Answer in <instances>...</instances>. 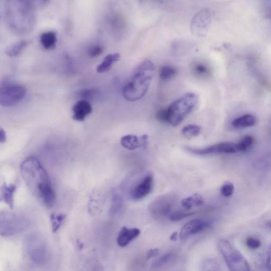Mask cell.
I'll list each match as a JSON object with an SVG mask.
<instances>
[{"label": "cell", "mask_w": 271, "mask_h": 271, "mask_svg": "<svg viewBox=\"0 0 271 271\" xmlns=\"http://www.w3.org/2000/svg\"><path fill=\"white\" fill-rule=\"evenodd\" d=\"M92 111V106L88 101L80 100L72 108L73 113L72 118L74 120L83 121L91 114Z\"/></svg>", "instance_id": "cell-14"}, {"label": "cell", "mask_w": 271, "mask_h": 271, "mask_svg": "<svg viewBox=\"0 0 271 271\" xmlns=\"http://www.w3.org/2000/svg\"><path fill=\"white\" fill-rule=\"evenodd\" d=\"M103 52H104V49H103L102 47L99 45H95L92 46L89 49L88 54L90 57L96 58L99 57L102 54Z\"/></svg>", "instance_id": "cell-32"}, {"label": "cell", "mask_w": 271, "mask_h": 271, "mask_svg": "<svg viewBox=\"0 0 271 271\" xmlns=\"http://www.w3.org/2000/svg\"><path fill=\"white\" fill-rule=\"evenodd\" d=\"M41 43L46 50H52L55 48L58 42L57 35L54 32H46L41 36Z\"/></svg>", "instance_id": "cell-19"}, {"label": "cell", "mask_w": 271, "mask_h": 271, "mask_svg": "<svg viewBox=\"0 0 271 271\" xmlns=\"http://www.w3.org/2000/svg\"><path fill=\"white\" fill-rule=\"evenodd\" d=\"M102 207V200L100 192L94 191L91 194L88 203V211L92 216H96Z\"/></svg>", "instance_id": "cell-17"}, {"label": "cell", "mask_w": 271, "mask_h": 271, "mask_svg": "<svg viewBox=\"0 0 271 271\" xmlns=\"http://www.w3.org/2000/svg\"><path fill=\"white\" fill-rule=\"evenodd\" d=\"M246 244L247 247L252 249L258 248L261 244L259 240L251 237L246 239Z\"/></svg>", "instance_id": "cell-34"}, {"label": "cell", "mask_w": 271, "mask_h": 271, "mask_svg": "<svg viewBox=\"0 0 271 271\" xmlns=\"http://www.w3.org/2000/svg\"><path fill=\"white\" fill-rule=\"evenodd\" d=\"M177 239V232H174L171 234L170 236V240L173 241H175Z\"/></svg>", "instance_id": "cell-39"}, {"label": "cell", "mask_w": 271, "mask_h": 271, "mask_svg": "<svg viewBox=\"0 0 271 271\" xmlns=\"http://www.w3.org/2000/svg\"><path fill=\"white\" fill-rule=\"evenodd\" d=\"M123 197L122 194L116 190L112 192L111 205L109 213L111 216H115L122 208Z\"/></svg>", "instance_id": "cell-22"}, {"label": "cell", "mask_w": 271, "mask_h": 271, "mask_svg": "<svg viewBox=\"0 0 271 271\" xmlns=\"http://www.w3.org/2000/svg\"><path fill=\"white\" fill-rule=\"evenodd\" d=\"M65 218H66V215L62 213H53L51 214L50 220L52 231L54 233L58 231Z\"/></svg>", "instance_id": "cell-25"}, {"label": "cell", "mask_w": 271, "mask_h": 271, "mask_svg": "<svg viewBox=\"0 0 271 271\" xmlns=\"http://www.w3.org/2000/svg\"><path fill=\"white\" fill-rule=\"evenodd\" d=\"M201 130V128L199 126L188 125L183 127L182 133L185 137L191 138L199 135Z\"/></svg>", "instance_id": "cell-27"}, {"label": "cell", "mask_w": 271, "mask_h": 271, "mask_svg": "<svg viewBox=\"0 0 271 271\" xmlns=\"http://www.w3.org/2000/svg\"><path fill=\"white\" fill-rule=\"evenodd\" d=\"M7 135L5 131L1 128L0 129V142L4 143L6 142Z\"/></svg>", "instance_id": "cell-38"}, {"label": "cell", "mask_w": 271, "mask_h": 271, "mask_svg": "<svg viewBox=\"0 0 271 271\" xmlns=\"http://www.w3.org/2000/svg\"><path fill=\"white\" fill-rule=\"evenodd\" d=\"M156 117L160 122L169 124V114H168L167 108L159 111Z\"/></svg>", "instance_id": "cell-33"}, {"label": "cell", "mask_w": 271, "mask_h": 271, "mask_svg": "<svg viewBox=\"0 0 271 271\" xmlns=\"http://www.w3.org/2000/svg\"><path fill=\"white\" fill-rule=\"evenodd\" d=\"M153 185V177L148 174L131 190L129 196L131 199L139 200L144 199L151 193Z\"/></svg>", "instance_id": "cell-11"}, {"label": "cell", "mask_w": 271, "mask_h": 271, "mask_svg": "<svg viewBox=\"0 0 271 271\" xmlns=\"http://www.w3.org/2000/svg\"><path fill=\"white\" fill-rule=\"evenodd\" d=\"M186 151L198 155L216 154H234L238 152L237 145L231 142H222L203 148L185 147Z\"/></svg>", "instance_id": "cell-9"}, {"label": "cell", "mask_w": 271, "mask_h": 271, "mask_svg": "<svg viewBox=\"0 0 271 271\" xmlns=\"http://www.w3.org/2000/svg\"><path fill=\"white\" fill-rule=\"evenodd\" d=\"M198 99L193 93H186L174 101L167 108L169 124L174 127L180 124L197 106Z\"/></svg>", "instance_id": "cell-3"}, {"label": "cell", "mask_w": 271, "mask_h": 271, "mask_svg": "<svg viewBox=\"0 0 271 271\" xmlns=\"http://www.w3.org/2000/svg\"><path fill=\"white\" fill-rule=\"evenodd\" d=\"M30 43L29 41L23 40L17 42L11 46L6 51V54L9 57L14 58L20 55Z\"/></svg>", "instance_id": "cell-23"}, {"label": "cell", "mask_w": 271, "mask_h": 271, "mask_svg": "<svg viewBox=\"0 0 271 271\" xmlns=\"http://www.w3.org/2000/svg\"><path fill=\"white\" fill-rule=\"evenodd\" d=\"M210 226V223L207 221L201 219H193L187 222L182 228L180 238L185 240L190 236L196 234L206 229Z\"/></svg>", "instance_id": "cell-12"}, {"label": "cell", "mask_w": 271, "mask_h": 271, "mask_svg": "<svg viewBox=\"0 0 271 271\" xmlns=\"http://www.w3.org/2000/svg\"><path fill=\"white\" fill-rule=\"evenodd\" d=\"M148 137L146 135L137 137L135 135H128L121 138V145L128 150L145 147L148 144Z\"/></svg>", "instance_id": "cell-13"}, {"label": "cell", "mask_w": 271, "mask_h": 271, "mask_svg": "<svg viewBox=\"0 0 271 271\" xmlns=\"http://www.w3.org/2000/svg\"><path fill=\"white\" fill-rule=\"evenodd\" d=\"M16 190V186L14 184L8 185L4 183L1 188V199L11 209H14V196Z\"/></svg>", "instance_id": "cell-16"}, {"label": "cell", "mask_w": 271, "mask_h": 271, "mask_svg": "<svg viewBox=\"0 0 271 271\" xmlns=\"http://www.w3.org/2000/svg\"><path fill=\"white\" fill-rule=\"evenodd\" d=\"M255 123V118L253 115L247 114L233 120L231 125L234 128H241L253 126Z\"/></svg>", "instance_id": "cell-21"}, {"label": "cell", "mask_w": 271, "mask_h": 271, "mask_svg": "<svg viewBox=\"0 0 271 271\" xmlns=\"http://www.w3.org/2000/svg\"><path fill=\"white\" fill-rule=\"evenodd\" d=\"M97 91L94 89L84 90L80 93V96L83 98L91 99L96 95Z\"/></svg>", "instance_id": "cell-35"}, {"label": "cell", "mask_w": 271, "mask_h": 271, "mask_svg": "<svg viewBox=\"0 0 271 271\" xmlns=\"http://www.w3.org/2000/svg\"><path fill=\"white\" fill-rule=\"evenodd\" d=\"M218 247L230 270H250V266L246 258L229 241L224 239L220 240L218 242Z\"/></svg>", "instance_id": "cell-5"}, {"label": "cell", "mask_w": 271, "mask_h": 271, "mask_svg": "<svg viewBox=\"0 0 271 271\" xmlns=\"http://www.w3.org/2000/svg\"><path fill=\"white\" fill-rule=\"evenodd\" d=\"M204 203L202 196L198 193H195L190 197L182 200V207L186 210H190L193 208L202 206Z\"/></svg>", "instance_id": "cell-18"}, {"label": "cell", "mask_w": 271, "mask_h": 271, "mask_svg": "<svg viewBox=\"0 0 271 271\" xmlns=\"http://www.w3.org/2000/svg\"><path fill=\"white\" fill-rule=\"evenodd\" d=\"M234 186L231 182H227L224 184L221 188L220 192L223 197H229L234 192Z\"/></svg>", "instance_id": "cell-31"}, {"label": "cell", "mask_w": 271, "mask_h": 271, "mask_svg": "<svg viewBox=\"0 0 271 271\" xmlns=\"http://www.w3.org/2000/svg\"><path fill=\"white\" fill-rule=\"evenodd\" d=\"M26 248L29 257L37 264H44L50 259V251L46 242L42 237L31 235L26 239Z\"/></svg>", "instance_id": "cell-6"}, {"label": "cell", "mask_w": 271, "mask_h": 271, "mask_svg": "<svg viewBox=\"0 0 271 271\" xmlns=\"http://www.w3.org/2000/svg\"><path fill=\"white\" fill-rule=\"evenodd\" d=\"M21 171L26 185L35 196L47 207L54 204L56 194L48 172L38 159L28 157L21 165Z\"/></svg>", "instance_id": "cell-1"}, {"label": "cell", "mask_w": 271, "mask_h": 271, "mask_svg": "<svg viewBox=\"0 0 271 271\" xmlns=\"http://www.w3.org/2000/svg\"><path fill=\"white\" fill-rule=\"evenodd\" d=\"M174 254L172 253H167L154 261L152 265L153 268H158L162 267L170 261L174 257Z\"/></svg>", "instance_id": "cell-29"}, {"label": "cell", "mask_w": 271, "mask_h": 271, "mask_svg": "<svg viewBox=\"0 0 271 271\" xmlns=\"http://www.w3.org/2000/svg\"><path fill=\"white\" fill-rule=\"evenodd\" d=\"M192 71L195 76L200 78H207L210 74L209 67L202 63H197L193 64Z\"/></svg>", "instance_id": "cell-24"}, {"label": "cell", "mask_w": 271, "mask_h": 271, "mask_svg": "<svg viewBox=\"0 0 271 271\" xmlns=\"http://www.w3.org/2000/svg\"><path fill=\"white\" fill-rule=\"evenodd\" d=\"M176 69L170 65H165L160 70V78L163 81L171 80L174 78L177 74Z\"/></svg>", "instance_id": "cell-26"}, {"label": "cell", "mask_w": 271, "mask_h": 271, "mask_svg": "<svg viewBox=\"0 0 271 271\" xmlns=\"http://www.w3.org/2000/svg\"><path fill=\"white\" fill-rule=\"evenodd\" d=\"M211 15L207 10H202L192 18L191 30L192 34L203 36L206 34L210 23Z\"/></svg>", "instance_id": "cell-10"}, {"label": "cell", "mask_w": 271, "mask_h": 271, "mask_svg": "<svg viewBox=\"0 0 271 271\" xmlns=\"http://www.w3.org/2000/svg\"><path fill=\"white\" fill-rule=\"evenodd\" d=\"M154 71V65L151 61L145 60L140 63L123 88L125 99L135 102L143 98L150 87Z\"/></svg>", "instance_id": "cell-2"}, {"label": "cell", "mask_w": 271, "mask_h": 271, "mask_svg": "<svg viewBox=\"0 0 271 271\" xmlns=\"http://www.w3.org/2000/svg\"><path fill=\"white\" fill-rule=\"evenodd\" d=\"M141 234V230L138 228H128L123 227L119 232L117 241L121 247H125Z\"/></svg>", "instance_id": "cell-15"}, {"label": "cell", "mask_w": 271, "mask_h": 271, "mask_svg": "<svg viewBox=\"0 0 271 271\" xmlns=\"http://www.w3.org/2000/svg\"><path fill=\"white\" fill-rule=\"evenodd\" d=\"M195 212L179 210L173 211L169 216V219L172 221H179L185 218L190 217Z\"/></svg>", "instance_id": "cell-30"}, {"label": "cell", "mask_w": 271, "mask_h": 271, "mask_svg": "<svg viewBox=\"0 0 271 271\" xmlns=\"http://www.w3.org/2000/svg\"><path fill=\"white\" fill-rule=\"evenodd\" d=\"M266 266L268 270H271V245L268 249L266 260Z\"/></svg>", "instance_id": "cell-37"}, {"label": "cell", "mask_w": 271, "mask_h": 271, "mask_svg": "<svg viewBox=\"0 0 271 271\" xmlns=\"http://www.w3.org/2000/svg\"><path fill=\"white\" fill-rule=\"evenodd\" d=\"M120 58L119 53L110 54L107 56L99 64L97 68L99 73H104L108 72L113 67V64Z\"/></svg>", "instance_id": "cell-20"}, {"label": "cell", "mask_w": 271, "mask_h": 271, "mask_svg": "<svg viewBox=\"0 0 271 271\" xmlns=\"http://www.w3.org/2000/svg\"><path fill=\"white\" fill-rule=\"evenodd\" d=\"M27 90L23 86L9 84L2 88L0 104L4 107H11L20 103L26 97Z\"/></svg>", "instance_id": "cell-8"}, {"label": "cell", "mask_w": 271, "mask_h": 271, "mask_svg": "<svg viewBox=\"0 0 271 271\" xmlns=\"http://www.w3.org/2000/svg\"><path fill=\"white\" fill-rule=\"evenodd\" d=\"M31 225L29 219L9 211L0 213V233L3 236H12L23 232Z\"/></svg>", "instance_id": "cell-4"}, {"label": "cell", "mask_w": 271, "mask_h": 271, "mask_svg": "<svg viewBox=\"0 0 271 271\" xmlns=\"http://www.w3.org/2000/svg\"><path fill=\"white\" fill-rule=\"evenodd\" d=\"M270 227L271 228V224H270Z\"/></svg>", "instance_id": "cell-40"}, {"label": "cell", "mask_w": 271, "mask_h": 271, "mask_svg": "<svg viewBox=\"0 0 271 271\" xmlns=\"http://www.w3.org/2000/svg\"><path fill=\"white\" fill-rule=\"evenodd\" d=\"M160 253V250L157 248L149 249L147 253L146 259L148 260L153 257H156Z\"/></svg>", "instance_id": "cell-36"}, {"label": "cell", "mask_w": 271, "mask_h": 271, "mask_svg": "<svg viewBox=\"0 0 271 271\" xmlns=\"http://www.w3.org/2000/svg\"><path fill=\"white\" fill-rule=\"evenodd\" d=\"M254 138L247 135L243 137L238 143H237L238 152H246L253 145Z\"/></svg>", "instance_id": "cell-28"}, {"label": "cell", "mask_w": 271, "mask_h": 271, "mask_svg": "<svg viewBox=\"0 0 271 271\" xmlns=\"http://www.w3.org/2000/svg\"><path fill=\"white\" fill-rule=\"evenodd\" d=\"M175 203L176 198L173 195H163L149 203L148 209L156 219L169 218Z\"/></svg>", "instance_id": "cell-7"}]
</instances>
